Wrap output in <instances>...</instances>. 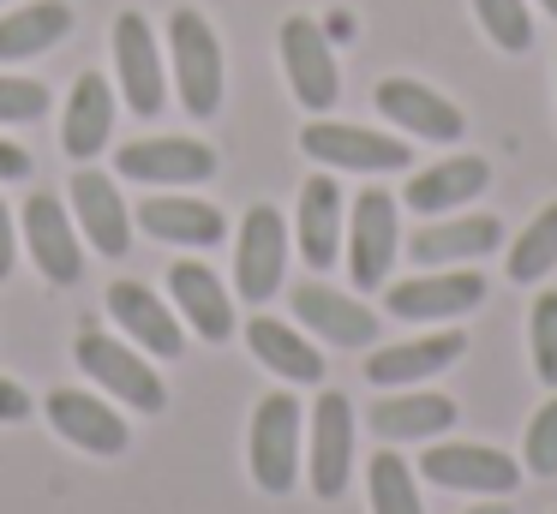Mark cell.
I'll return each instance as SVG.
<instances>
[{
  "mask_svg": "<svg viewBox=\"0 0 557 514\" xmlns=\"http://www.w3.org/2000/svg\"><path fill=\"white\" fill-rule=\"evenodd\" d=\"M246 466H252V485L264 497H288L294 478H300V401L288 389L264 394L246 430Z\"/></svg>",
  "mask_w": 557,
  "mask_h": 514,
  "instance_id": "1",
  "label": "cell"
},
{
  "mask_svg": "<svg viewBox=\"0 0 557 514\" xmlns=\"http://www.w3.org/2000/svg\"><path fill=\"white\" fill-rule=\"evenodd\" d=\"M73 359H78V371H85L102 394H114V401L138 406V413H162V406H169V389H162V377L150 371V359L133 353L126 341H114V335L85 329L73 341Z\"/></svg>",
  "mask_w": 557,
  "mask_h": 514,
  "instance_id": "2",
  "label": "cell"
},
{
  "mask_svg": "<svg viewBox=\"0 0 557 514\" xmlns=\"http://www.w3.org/2000/svg\"><path fill=\"white\" fill-rule=\"evenodd\" d=\"M300 150L324 167H342V174H401L413 162V150L389 131L372 126H348V120H312L300 126Z\"/></svg>",
  "mask_w": 557,
  "mask_h": 514,
  "instance_id": "3",
  "label": "cell"
},
{
  "mask_svg": "<svg viewBox=\"0 0 557 514\" xmlns=\"http://www.w3.org/2000/svg\"><path fill=\"white\" fill-rule=\"evenodd\" d=\"M169 48H174V84H181V108L193 120H210L222 108V42L193 7L169 18Z\"/></svg>",
  "mask_w": 557,
  "mask_h": 514,
  "instance_id": "4",
  "label": "cell"
},
{
  "mask_svg": "<svg viewBox=\"0 0 557 514\" xmlns=\"http://www.w3.org/2000/svg\"><path fill=\"white\" fill-rule=\"evenodd\" d=\"M276 42H282V72H288L294 102H300L306 114H330L336 96H342V78H336V54H330L324 24L294 12V18H282Z\"/></svg>",
  "mask_w": 557,
  "mask_h": 514,
  "instance_id": "5",
  "label": "cell"
},
{
  "mask_svg": "<svg viewBox=\"0 0 557 514\" xmlns=\"http://www.w3.org/2000/svg\"><path fill=\"white\" fill-rule=\"evenodd\" d=\"M401 251V222H396V198L377 186H366L354 198V215H348V281L360 293H377L389 281V263Z\"/></svg>",
  "mask_w": 557,
  "mask_h": 514,
  "instance_id": "6",
  "label": "cell"
},
{
  "mask_svg": "<svg viewBox=\"0 0 557 514\" xmlns=\"http://www.w3.org/2000/svg\"><path fill=\"white\" fill-rule=\"evenodd\" d=\"M282 269H288V222L270 203H252L240 239H234V293L246 305H264V299H276Z\"/></svg>",
  "mask_w": 557,
  "mask_h": 514,
  "instance_id": "7",
  "label": "cell"
},
{
  "mask_svg": "<svg viewBox=\"0 0 557 514\" xmlns=\"http://www.w3.org/2000/svg\"><path fill=\"white\" fill-rule=\"evenodd\" d=\"M420 473L444 490H468V497H516L521 466L492 442H437L420 454Z\"/></svg>",
  "mask_w": 557,
  "mask_h": 514,
  "instance_id": "8",
  "label": "cell"
},
{
  "mask_svg": "<svg viewBox=\"0 0 557 514\" xmlns=\"http://www.w3.org/2000/svg\"><path fill=\"white\" fill-rule=\"evenodd\" d=\"M114 78L121 96L138 120H157L169 102V78H162V54H157V30L145 12H121L114 18Z\"/></svg>",
  "mask_w": 557,
  "mask_h": 514,
  "instance_id": "9",
  "label": "cell"
},
{
  "mask_svg": "<svg viewBox=\"0 0 557 514\" xmlns=\"http://www.w3.org/2000/svg\"><path fill=\"white\" fill-rule=\"evenodd\" d=\"M306 478L324 502H336L354 478V401L342 389H324L312 406V449H306Z\"/></svg>",
  "mask_w": 557,
  "mask_h": 514,
  "instance_id": "10",
  "label": "cell"
},
{
  "mask_svg": "<svg viewBox=\"0 0 557 514\" xmlns=\"http://www.w3.org/2000/svg\"><path fill=\"white\" fill-rule=\"evenodd\" d=\"M114 174L138 179L150 191H174V186H198L216 174V150L198 138H138L114 155Z\"/></svg>",
  "mask_w": 557,
  "mask_h": 514,
  "instance_id": "11",
  "label": "cell"
},
{
  "mask_svg": "<svg viewBox=\"0 0 557 514\" xmlns=\"http://www.w3.org/2000/svg\"><path fill=\"white\" fill-rule=\"evenodd\" d=\"M480 299H485L480 269H432V275H413V281H396L384 293V305L389 317H408V323H449V317H468Z\"/></svg>",
  "mask_w": 557,
  "mask_h": 514,
  "instance_id": "12",
  "label": "cell"
},
{
  "mask_svg": "<svg viewBox=\"0 0 557 514\" xmlns=\"http://www.w3.org/2000/svg\"><path fill=\"white\" fill-rule=\"evenodd\" d=\"M372 102H377V114H384L389 126L413 131V138H425V143H456L461 131H468V114L420 78H384Z\"/></svg>",
  "mask_w": 557,
  "mask_h": 514,
  "instance_id": "13",
  "label": "cell"
},
{
  "mask_svg": "<svg viewBox=\"0 0 557 514\" xmlns=\"http://www.w3.org/2000/svg\"><path fill=\"white\" fill-rule=\"evenodd\" d=\"M18 227H25V246H30V258H37L42 281L73 287L78 275H85L78 227H73V215H66L61 203H54V191H37V198L25 203V215H18Z\"/></svg>",
  "mask_w": 557,
  "mask_h": 514,
  "instance_id": "14",
  "label": "cell"
},
{
  "mask_svg": "<svg viewBox=\"0 0 557 514\" xmlns=\"http://www.w3.org/2000/svg\"><path fill=\"white\" fill-rule=\"evenodd\" d=\"M42 413H49V425L61 430L73 449H85V454H126V418L114 413L102 394L54 389L49 401H42Z\"/></svg>",
  "mask_w": 557,
  "mask_h": 514,
  "instance_id": "15",
  "label": "cell"
},
{
  "mask_svg": "<svg viewBox=\"0 0 557 514\" xmlns=\"http://www.w3.org/2000/svg\"><path fill=\"white\" fill-rule=\"evenodd\" d=\"M294 317L330 347H372L377 341V311L348 299V293H336V287H324V281L294 287Z\"/></svg>",
  "mask_w": 557,
  "mask_h": 514,
  "instance_id": "16",
  "label": "cell"
},
{
  "mask_svg": "<svg viewBox=\"0 0 557 514\" xmlns=\"http://www.w3.org/2000/svg\"><path fill=\"white\" fill-rule=\"evenodd\" d=\"M109 317L121 323L126 341L145 347L150 359H181V347H186L181 317H174V311L162 305V299L150 293L145 281H114V287H109Z\"/></svg>",
  "mask_w": 557,
  "mask_h": 514,
  "instance_id": "17",
  "label": "cell"
},
{
  "mask_svg": "<svg viewBox=\"0 0 557 514\" xmlns=\"http://www.w3.org/2000/svg\"><path fill=\"white\" fill-rule=\"evenodd\" d=\"M461 353H468V335H461V329H437V335H420V341L377 347V353L366 359V377H372L377 389H413V383L449 371Z\"/></svg>",
  "mask_w": 557,
  "mask_h": 514,
  "instance_id": "18",
  "label": "cell"
},
{
  "mask_svg": "<svg viewBox=\"0 0 557 514\" xmlns=\"http://www.w3.org/2000/svg\"><path fill=\"white\" fill-rule=\"evenodd\" d=\"M73 215L102 258H126V246H133V210L121 203V186L109 174L78 167L73 174Z\"/></svg>",
  "mask_w": 557,
  "mask_h": 514,
  "instance_id": "19",
  "label": "cell"
},
{
  "mask_svg": "<svg viewBox=\"0 0 557 514\" xmlns=\"http://www.w3.org/2000/svg\"><path fill=\"white\" fill-rule=\"evenodd\" d=\"M485 186H492V162H485V155H449V162L420 167V174L408 179V191H401V203H408L413 215H449V210H461V203H473Z\"/></svg>",
  "mask_w": 557,
  "mask_h": 514,
  "instance_id": "20",
  "label": "cell"
},
{
  "mask_svg": "<svg viewBox=\"0 0 557 514\" xmlns=\"http://www.w3.org/2000/svg\"><path fill=\"white\" fill-rule=\"evenodd\" d=\"M138 227H145L150 239H169V246H216L222 234H228V222H222V210L216 203H198V198H186V191H150L145 203H138V215H133Z\"/></svg>",
  "mask_w": 557,
  "mask_h": 514,
  "instance_id": "21",
  "label": "cell"
},
{
  "mask_svg": "<svg viewBox=\"0 0 557 514\" xmlns=\"http://www.w3.org/2000/svg\"><path fill=\"white\" fill-rule=\"evenodd\" d=\"M366 425H372L384 442H432V437H444V430L456 425V401L437 394V389H401V394L372 401Z\"/></svg>",
  "mask_w": 557,
  "mask_h": 514,
  "instance_id": "22",
  "label": "cell"
},
{
  "mask_svg": "<svg viewBox=\"0 0 557 514\" xmlns=\"http://www.w3.org/2000/svg\"><path fill=\"white\" fill-rule=\"evenodd\" d=\"M114 131V90L102 72H78L73 78V96H66V114H61V143L73 162H90V155H102V143H109Z\"/></svg>",
  "mask_w": 557,
  "mask_h": 514,
  "instance_id": "23",
  "label": "cell"
},
{
  "mask_svg": "<svg viewBox=\"0 0 557 514\" xmlns=\"http://www.w3.org/2000/svg\"><path fill=\"white\" fill-rule=\"evenodd\" d=\"M294 239L312 269H330L342 258V186L330 174H312L300 186V210H294Z\"/></svg>",
  "mask_w": 557,
  "mask_h": 514,
  "instance_id": "24",
  "label": "cell"
},
{
  "mask_svg": "<svg viewBox=\"0 0 557 514\" xmlns=\"http://www.w3.org/2000/svg\"><path fill=\"white\" fill-rule=\"evenodd\" d=\"M504 246V222L497 215H456V222H425L408 239L413 263H468V258H492Z\"/></svg>",
  "mask_w": 557,
  "mask_h": 514,
  "instance_id": "25",
  "label": "cell"
},
{
  "mask_svg": "<svg viewBox=\"0 0 557 514\" xmlns=\"http://www.w3.org/2000/svg\"><path fill=\"white\" fill-rule=\"evenodd\" d=\"M169 293H174V305H181V317L193 323L205 341H228L234 335V305H228V287L216 281V275L205 269V263H174L169 269Z\"/></svg>",
  "mask_w": 557,
  "mask_h": 514,
  "instance_id": "26",
  "label": "cell"
},
{
  "mask_svg": "<svg viewBox=\"0 0 557 514\" xmlns=\"http://www.w3.org/2000/svg\"><path fill=\"white\" fill-rule=\"evenodd\" d=\"M246 347L258 353V365L276 371L282 383H324V353L306 341L294 323L282 317H252L246 323Z\"/></svg>",
  "mask_w": 557,
  "mask_h": 514,
  "instance_id": "27",
  "label": "cell"
},
{
  "mask_svg": "<svg viewBox=\"0 0 557 514\" xmlns=\"http://www.w3.org/2000/svg\"><path fill=\"white\" fill-rule=\"evenodd\" d=\"M66 30H73V7H66V0H37V7L7 12V18H0V66L49 54L54 42H66Z\"/></svg>",
  "mask_w": 557,
  "mask_h": 514,
  "instance_id": "28",
  "label": "cell"
},
{
  "mask_svg": "<svg viewBox=\"0 0 557 514\" xmlns=\"http://www.w3.org/2000/svg\"><path fill=\"white\" fill-rule=\"evenodd\" d=\"M552 269H557V203H545V210L516 234V246H509V281L533 287Z\"/></svg>",
  "mask_w": 557,
  "mask_h": 514,
  "instance_id": "29",
  "label": "cell"
},
{
  "mask_svg": "<svg viewBox=\"0 0 557 514\" xmlns=\"http://www.w3.org/2000/svg\"><path fill=\"white\" fill-rule=\"evenodd\" d=\"M366 497H372V514H425L420 490H413V466L389 449L366 466Z\"/></svg>",
  "mask_w": 557,
  "mask_h": 514,
  "instance_id": "30",
  "label": "cell"
},
{
  "mask_svg": "<svg viewBox=\"0 0 557 514\" xmlns=\"http://www.w3.org/2000/svg\"><path fill=\"white\" fill-rule=\"evenodd\" d=\"M473 18H480V30L492 36L504 54H528V48H533V12H528V0H473Z\"/></svg>",
  "mask_w": 557,
  "mask_h": 514,
  "instance_id": "31",
  "label": "cell"
},
{
  "mask_svg": "<svg viewBox=\"0 0 557 514\" xmlns=\"http://www.w3.org/2000/svg\"><path fill=\"white\" fill-rule=\"evenodd\" d=\"M528 347H533V377H540L545 389H557V287H545V293L533 299Z\"/></svg>",
  "mask_w": 557,
  "mask_h": 514,
  "instance_id": "32",
  "label": "cell"
},
{
  "mask_svg": "<svg viewBox=\"0 0 557 514\" xmlns=\"http://www.w3.org/2000/svg\"><path fill=\"white\" fill-rule=\"evenodd\" d=\"M521 461H528L533 478H557V401H545L528 425V442H521Z\"/></svg>",
  "mask_w": 557,
  "mask_h": 514,
  "instance_id": "33",
  "label": "cell"
},
{
  "mask_svg": "<svg viewBox=\"0 0 557 514\" xmlns=\"http://www.w3.org/2000/svg\"><path fill=\"white\" fill-rule=\"evenodd\" d=\"M49 114V90L37 78H7L0 72V126H25V120Z\"/></svg>",
  "mask_w": 557,
  "mask_h": 514,
  "instance_id": "34",
  "label": "cell"
},
{
  "mask_svg": "<svg viewBox=\"0 0 557 514\" xmlns=\"http://www.w3.org/2000/svg\"><path fill=\"white\" fill-rule=\"evenodd\" d=\"M18 418H30V394L13 377H0V425H18Z\"/></svg>",
  "mask_w": 557,
  "mask_h": 514,
  "instance_id": "35",
  "label": "cell"
},
{
  "mask_svg": "<svg viewBox=\"0 0 557 514\" xmlns=\"http://www.w3.org/2000/svg\"><path fill=\"white\" fill-rule=\"evenodd\" d=\"M13 258H18V222L7 210V198H0V281L13 275Z\"/></svg>",
  "mask_w": 557,
  "mask_h": 514,
  "instance_id": "36",
  "label": "cell"
},
{
  "mask_svg": "<svg viewBox=\"0 0 557 514\" xmlns=\"http://www.w3.org/2000/svg\"><path fill=\"white\" fill-rule=\"evenodd\" d=\"M25 174H30V150L0 138V179H25Z\"/></svg>",
  "mask_w": 557,
  "mask_h": 514,
  "instance_id": "37",
  "label": "cell"
},
{
  "mask_svg": "<svg viewBox=\"0 0 557 514\" xmlns=\"http://www.w3.org/2000/svg\"><path fill=\"white\" fill-rule=\"evenodd\" d=\"M324 36H342V42H348V36H354V24H348V12H336V18H330V24H324Z\"/></svg>",
  "mask_w": 557,
  "mask_h": 514,
  "instance_id": "38",
  "label": "cell"
},
{
  "mask_svg": "<svg viewBox=\"0 0 557 514\" xmlns=\"http://www.w3.org/2000/svg\"><path fill=\"white\" fill-rule=\"evenodd\" d=\"M468 514H516L509 502H480V509H468Z\"/></svg>",
  "mask_w": 557,
  "mask_h": 514,
  "instance_id": "39",
  "label": "cell"
},
{
  "mask_svg": "<svg viewBox=\"0 0 557 514\" xmlns=\"http://www.w3.org/2000/svg\"><path fill=\"white\" fill-rule=\"evenodd\" d=\"M540 7H545V12H552V18H557V0H540Z\"/></svg>",
  "mask_w": 557,
  "mask_h": 514,
  "instance_id": "40",
  "label": "cell"
}]
</instances>
